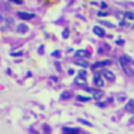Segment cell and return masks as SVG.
<instances>
[{
  "label": "cell",
  "instance_id": "6da1fadb",
  "mask_svg": "<svg viewBox=\"0 0 134 134\" xmlns=\"http://www.w3.org/2000/svg\"><path fill=\"white\" fill-rule=\"evenodd\" d=\"M101 75L104 77V80H107V81H110V83H113L116 80L115 74L111 72V71H107V69H104V71H101Z\"/></svg>",
  "mask_w": 134,
  "mask_h": 134
},
{
  "label": "cell",
  "instance_id": "7a4b0ae2",
  "mask_svg": "<svg viewBox=\"0 0 134 134\" xmlns=\"http://www.w3.org/2000/svg\"><path fill=\"white\" fill-rule=\"evenodd\" d=\"M93 85L97 86V87H103L104 86V77L101 75V72H98L93 75Z\"/></svg>",
  "mask_w": 134,
  "mask_h": 134
},
{
  "label": "cell",
  "instance_id": "3957f363",
  "mask_svg": "<svg viewBox=\"0 0 134 134\" xmlns=\"http://www.w3.org/2000/svg\"><path fill=\"white\" fill-rule=\"evenodd\" d=\"M87 92H91L95 99H99V98L104 97V92L101 89H95V87H87Z\"/></svg>",
  "mask_w": 134,
  "mask_h": 134
},
{
  "label": "cell",
  "instance_id": "277c9868",
  "mask_svg": "<svg viewBox=\"0 0 134 134\" xmlns=\"http://www.w3.org/2000/svg\"><path fill=\"white\" fill-rule=\"evenodd\" d=\"M110 63H111V60H101V62H95V63L92 65V69H93V71H97V69H99V68L109 66Z\"/></svg>",
  "mask_w": 134,
  "mask_h": 134
},
{
  "label": "cell",
  "instance_id": "5b68a950",
  "mask_svg": "<svg viewBox=\"0 0 134 134\" xmlns=\"http://www.w3.org/2000/svg\"><path fill=\"white\" fill-rule=\"evenodd\" d=\"M17 17L21 20H33L35 18V14H30V12H17Z\"/></svg>",
  "mask_w": 134,
  "mask_h": 134
},
{
  "label": "cell",
  "instance_id": "8992f818",
  "mask_svg": "<svg viewBox=\"0 0 134 134\" xmlns=\"http://www.w3.org/2000/svg\"><path fill=\"white\" fill-rule=\"evenodd\" d=\"M133 21H134V12H125L122 24H127V23H133Z\"/></svg>",
  "mask_w": 134,
  "mask_h": 134
},
{
  "label": "cell",
  "instance_id": "52a82bcc",
  "mask_svg": "<svg viewBox=\"0 0 134 134\" xmlns=\"http://www.w3.org/2000/svg\"><path fill=\"white\" fill-rule=\"evenodd\" d=\"M85 81H86V72H85V71H81V72L79 74V77L75 79V83L80 85V83H85Z\"/></svg>",
  "mask_w": 134,
  "mask_h": 134
},
{
  "label": "cell",
  "instance_id": "ba28073f",
  "mask_svg": "<svg viewBox=\"0 0 134 134\" xmlns=\"http://www.w3.org/2000/svg\"><path fill=\"white\" fill-rule=\"evenodd\" d=\"M93 33L98 35V36H105V32H104L103 27H99V26H95L93 27Z\"/></svg>",
  "mask_w": 134,
  "mask_h": 134
},
{
  "label": "cell",
  "instance_id": "9c48e42d",
  "mask_svg": "<svg viewBox=\"0 0 134 134\" xmlns=\"http://www.w3.org/2000/svg\"><path fill=\"white\" fill-rule=\"evenodd\" d=\"M79 128H63V134H79Z\"/></svg>",
  "mask_w": 134,
  "mask_h": 134
},
{
  "label": "cell",
  "instance_id": "30bf717a",
  "mask_svg": "<svg viewBox=\"0 0 134 134\" xmlns=\"http://www.w3.org/2000/svg\"><path fill=\"white\" fill-rule=\"evenodd\" d=\"M121 65H122V68H124V71H125V72H127L128 75H130V74H134L133 71H131V69H130V68L127 66V63H125V57H124V59L121 60Z\"/></svg>",
  "mask_w": 134,
  "mask_h": 134
},
{
  "label": "cell",
  "instance_id": "8fae6325",
  "mask_svg": "<svg viewBox=\"0 0 134 134\" xmlns=\"http://www.w3.org/2000/svg\"><path fill=\"white\" fill-rule=\"evenodd\" d=\"M125 109H127V111H131V113H134V99L128 101L127 105H125Z\"/></svg>",
  "mask_w": 134,
  "mask_h": 134
},
{
  "label": "cell",
  "instance_id": "7c38bea8",
  "mask_svg": "<svg viewBox=\"0 0 134 134\" xmlns=\"http://www.w3.org/2000/svg\"><path fill=\"white\" fill-rule=\"evenodd\" d=\"M17 32H20V33H26V32H27V26L26 24H20L18 27H17Z\"/></svg>",
  "mask_w": 134,
  "mask_h": 134
},
{
  "label": "cell",
  "instance_id": "4fadbf2b",
  "mask_svg": "<svg viewBox=\"0 0 134 134\" xmlns=\"http://www.w3.org/2000/svg\"><path fill=\"white\" fill-rule=\"evenodd\" d=\"M75 54L79 56V57H81V56H83V57H87V56H89V53H87V51H85V50H79Z\"/></svg>",
  "mask_w": 134,
  "mask_h": 134
},
{
  "label": "cell",
  "instance_id": "5bb4252c",
  "mask_svg": "<svg viewBox=\"0 0 134 134\" xmlns=\"http://www.w3.org/2000/svg\"><path fill=\"white\" fill-rule=\"evenodd\" d=\"M75 63L77 65H81V66H89V63H87V60H75Z\"/></svg>",
  "mask_w": 134,
  "mask_h": 134
},
{
  "label": "cell",
  "instance_id": "9a60e30c",
  "mask_svg": "<svg viewBox=\"0 0 134 134\" xmlns=\"http://www.w3.org/2000/svg\"><path fill=\"white\" fill-rule=\"evenodd\" d=\"M77 99H79V101H89L91 98H87V97H81V95H79V97H77Z\"/></svg>",
  "mask_w": 134,
  "mask_h": 134
},
{
  "label": "cell",
  "instance_id": "2e32d148",
  "mask_svg": "<svg viewBox=\"0 0 134 134\" xmlns=\"http://www.w3.org/2000/svg\"><path fill=\"white\" fill-rule=\"evenodd\" d=\"M79 122H81V124H85V125H87V127H92V124H91V122L85 121V119H79Z\"/></svg>",
  "mask_w": 134,
  "mask_h": 134
},
{
  "label": "cell",
  "instance_id": "e0dca14e",
  "mask_svg": "<svg viewBox=\"0 0 134 134\" xmlns=\"http://www.w3.org/2000/svg\"><path fill=\"white\" fill-rule=\"evenodd\" d=\"M66 98H69V93L68 92H63L62 93V99H66Z\"/></svg>",
  "mask_w": 134,
  "mask_h": 134
},
{
  "label": "cell",
  "instance_id": "ac0fdd59",
  "mask_svg": "<svg viewBox=\"0 0 134 134\" xmlns=\"http://www.w3.org/2000/svg\"><path fill=\"white\" fill-rule=\"evenodd\" d=\"M9 2H12L15 5H21V3H23V0H9Z\"/></svg>",
  "mask_w": 134,
  "mask_h": 134
},
{
  "label": "cell",
  "instance_id": "d6986e66",
  "mask_svg": "<svg viewBox=\"0 0 134 134\" xmlns=\"http://www.w3.org/2000/svg\"><path fill=\"white\" fill-rule=\"evenodd\" d=\"M44 131H47V133H50V131H51V128H50L48 125H44Z\"/></svg>",
  "mask_w": 134,
  "mask_h": 134
},
{
  "label": "cell",
  "instance_id": "ffe728a7",
  "mask_svg": "<svg viewBox=\"0 0 134 134\" xmlns=\"http://www.w3.org/2000/svg\"><path fill=\"white\" fill-rule=\"evenodd\" d=\"M104 15H109V12H105V11H101V12H99V17H104Z\"/></svg>",
  "mask_w": 134,
  "mask_h": 134
},
{
  "label": "cell",
  "instance_id": "44dd1931",
  "mask_svg": "<svg viewBox=\"0 0 134 134\" xmlns=\"http://www.w3.org/2000/svg\"><path fill=\"white\" fill-rule=\"evenodd\" d=\"M21 54V51H15V53H12V56H20Z\"/></svg>",
  "mask_w": 134,
  "mask_h": 134
},
{
  "label": "cell",
  "instance_id": "7402d4cb",
  "mask_svg": "<svg viewBox=\"0 0 134 134\" xmlns=\"http://www.w3.org/2000/svg\"><path fill=\"white\" fill-rule=\"evenodd\" d=\"M35 134H38V133H35Z\"/></svg>",
  "mask_w": 134,
  "mask_h": 134
}]
</instances>
